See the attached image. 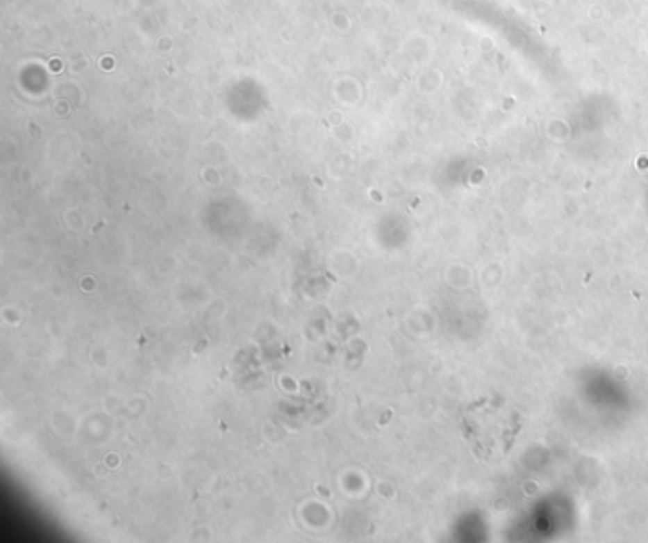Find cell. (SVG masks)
I'll use <instances>...</instances> for the list:
<instances>
[{"label":"cell","mask_w":648,"mask_h":543,"mask_svg":"<svg viewBox=\"0 0 648 543\" xmlns=\"http://www.w3.org/2000/svg\"><path fill=\"white\" fill-rule=\"evenodd\" d=\"M466 433L476 446L477 456L490 460L512 449L513 437L521 429V418L504 401L495 397L474 403L466 410Z\"/></svg>","instance_id":"1"}]
</instances>
